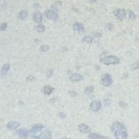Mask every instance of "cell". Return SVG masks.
<instances>
[{
  "mask_svg": "<svg viewBox=\"0 0 139 139\" xmlns=\"http://www.w3.org/2000/svg\"><path fill=\"white\" fill-rule=\"evenodd\" d=\"M117 139H127V132L125 126L120 122H114L111 127Z\"/></svg>",
  "mask_w": 139,
  "mask_h": 139,
  "instance_id": "6da1fadb",
  "label": "cell"
},
{
  "mask_svg": "<svg viewBox=\"0 0 139 139\" xmlns=\"http://www.w3.org/2000/svg\"><path fill=\"white\" fill-rule=\"evenodd\" d=\"M102 63L105 65H110V64H113L116 65L120 63V59L115 56L110 55L105 56L104 58H103V59L102 60Z\"/></svg>",
  "mask_w": 139,
  "mask_h": 139,
  "instance_id": "7a4b0ae2",
  "label": "cell"
},
{
  "mask_svg": "<svg viewBox=\"0 0 139 139\" xmlns=\"http://www.w3.org/2000/svg\"><path fill=\"white\" fill-rule=\"evenodd\" d=\"M113 14L116 17V18L118 20H122L126 15V11L124 9H120L117 8L116 10L113 11Z\"/></svg>",
  "mask_w": 139,
  "mask_h": 139,
  "instance_id": "3957f363",
  "label": "cell"
},
{
  "mask_svg": "<svg viewBox=\"0 0 139 139\" xmlns=\"http://www.w3.org/2000/svg\"><path fill=\"white\" fill-rule=\"evenodd\" d=\"M102 107V104H101V102L99 100H93L91 103H90V109L92 111H94V112H97L100 110Z\"/></svg>",
  "mask_w": 139,
  "mask_h": 139,
  "instance_id": "277c9868",
  "label": "cell"
},
{
  "mask_svg": "<svg viewBox=\"0 0 139 139\" xmlns=\"http://www.w3.org/2000/svg\"><path fill=\"white\" fill-rule=\"evenodd\" d=\"M112 78L109 74H105L102 78V83L104 86H109L112 83Z\"/></svg>",
  "mask_w": 139,
  "mask_h": 139,
  "instance_id": "5b68a950",
  "label": "cell"
},
{
  "mask_svg": "<svg viewBox=\"0 0 139 139\" xmlns=\"http://www.w3.org/2000/svg\"><path fill=\"white\" fill-rule=\"evenodd\" d=\"M46 16L50 20H57L58 19V14L54 9L46 11Z\"/></svg>",
  "mask_w": 139,
  "mask_h": 139,
  "instance_id": "8992f818",
  "label": "cell"
},
{
  "mask_svg": "<svg viewBox=\"0 0 139 139\" xmlns=\"http://www.w3.org/2000/svg\"><path fill=\"white\" fill-rule=\"evenodd\" d=\"M70 79L72 81H79L83 79V76L80 74L77 73H73L70 75Z\"/></svg>",
  "mask_w": 139,
  "mask_h": 139,
  "instance_id": "52a82bcc",
  "label": "cell"
},
{
  "mask_svg": "<svg viewBox=\"0 0 139 139\" xmlns=\"http://www.w3.org/2000/svg\"><path fill=\"white\" fill-rule=\"evenodd\" d=\"M78 129L80 132L83 133H87L90 132V128L89 127L88 125L84 124H81L79 125Z\"/></svg>",
  "mask_w": 139,
  "mask_h": 139,
  "instance_id": "ba28073f",
  "label": "cell"
},
{
  "mask_svg": "<svg viewBox=\"0 0 139 139\" xmlns=\"http://www.w3.org/2000/svg\"><path fill=\"white\" fill-rule=\"evenodd\" d=\"M33 20L36 23H41L43 21V16H42V14L39 11H36L34 14H33Z\"/></svg>",
  "mask_w": 139,
  "mask_h": 139,
  "instance_id": "9c48e42d",
  "label": "cell"
},
{
  "mask_svg": "<svg viewBox=\"0 0 139 139\" xmlns=\"http://www.w3.org/2000/svg\"><path fill=\"white\" fill-rule=\"evenodd\" d=\"M17 134L18 135L19 137L22 138V139H27L29 136V132L25 129H20L17 132Z\"/></svg>",
  "mask_w": 139,
  "mask_h": 139,
  "instance_id": "30bf717a",
  "label": "cell"
},
{
  "mask_svg": "<svg viewBox=\"0 0 139 139\" xmlns=\"http://www.w3.org/2000/svg\"><path fill=\"white\" fill-rule=\"evenodd\" d=\"M51 136V133L50 131H45L42 133H40L37 137L38 139H50Z\"/></svg>",
  "mask_w": 139,
  "mask_h": 139,
  "instance_id": "8fae6325",
  "label": "cell"
},
{
  "mask_svg": "<svg viewBox=\"0 0 139 139\" xmlns=\"http://www.w3.org/2000/svg\"><path fill=\"white\" fill-rule=\"evenodd\" d=\"M43 128H44V126H43L41 124H36V125H34L33 127L31 128V132H32L34 134V133L40 132Z\"/></svg>",
  "mask_w": 139,
  "mask_h": 139,
  "instance_id": "7c38bea8",
  "label": "cell"
},
{
  "mask_svg": "<svg viewBox=\"0 0 139 139\" xmlns=\"http://www.w3.org/2000/svg\"><path fill=\"white\" fill-rule=\"evenodd\" d=\"M88 139H109L108 138H106L105 136H100L97 133H90L88 135Z\"/></svg>",
  "mask_w": 139,
  "mask_h": 139,
  "instance_id": "4fadbf2b",
  "label": "cell"
},
{
  "mask_svg": "<svg viewBox=\"0 0 139 139\" xmlns=\"http://www.w3.org/2000/svg\"><path fill=\"white\" fill-rule=\"evenodd\" d=\"M73 29L78 31H84V27L79 22H75L73 25Z\"/></svg>",
  "mask_w": 139,
  "mask_h": 139,
  "instance_id": "5bb4252c",
  "label": "cell"
},
{
  "mask_svg": "<svg viewBox=\"0 0 139 139\" xmlns=\"http://www.w3.org/2000/svg\"><path fill=\"white\" fill-rule=\"evenodd\" d=\"M20 126V124L16 122H10L7 124V127L11 129H16L17 128Z\"/></svg>",
  "mask_w": 139,
  "mask_h": 139,
  "instance_id": "9a60e30c",
  "label": "cell"
},
{
  "mask_svg": "<svg viewBox=\"0 0 139 139\" xmlns=\"http://www.w3.org/2000/svg\"><path fill=\"white\" fill-rule=\"evenodd\" d=\"M28 15V11H21L18 15H17V17L19 20H24V18H26Z\"/></svg>",
  "mask_w": 139,
  "mask_h": 139,
  "instance_id": "2e32d148",
  "label": "cell"
},
{
  "mask_svg": "<svg viewBox=\"0 0 139 139\" xmlns=\"http://www.w3.org/2000/svg\"><path fill=\"white\" fill-rule=\"evenodd\" d=\"M53 90H54V88H52L51 86H45L43 88L44 93L47 95H50L52 93Z\"/></svg>",
  "mask_w": 139,
  "mask_h": 139,
  "instance_id": "e0dca14e",
  "label": "cell"
},
{
  "mask_svg": "<svg viewBox=\"0 0 139 139\" xmlns=\"http://www.w3.org/2000/svg\"><path fill=\"white\" fill-rule=\"evenodd\" d=\"M93 91H94V87L92 86H88L87 88H85L84 93H85V94L90 95L91 94V93H93Z\"/></svg>",
  "mask_w": 139,
  "mask_h": 139,
  "instance_id": "ac0fdd59",
  "label": "cell"
},
{
  "mask_svg": "<svg viewBox=\"0 0 139 139\" xmlns=\"http://www.w3.org/2000/svg\"><path fill=\"white\" fill-rule=\"evenodd\" d=\"M36 30L38 31V32H43L44 31V29H45V28H44V25H43V24H39L38 26H36Z\"/></svg>",
  "mask_w": 139,
  "mask_h": 139,
  "instance_id": "d6986e66",
  "label": "cell"
},
{
  "mask_svg": "<svg viewBox=\"0 0 139 139\" xmlns=\"http://www.w3.org/2000/svg\"><path fill=\"white\" fill-rule=\"evenodd\" d=\"M83 43H91L93 42V38L90 36H86L82 40Z\"/></svg>",
  "mask_w": 139,
  "mask_h": 139,
  "instance_id": "ffe728a7",
  "label": "cell"
},
{
  "mask_svg": "<svg viewBox=\"0 0 139 139\" xmlns=\"http://www.w3.org/2000/svg\"><path fill=\"white\" fill-rule=\"evenodd\" d=\"M50 49V46L49 45H46V44H43L40 47V50L43 52H45V51H47Z\"/></svg>",
  "mask_w": 139,
  "mask_h": 139,
  "instance_id": "44dd1931",
  "label": "cell"
},
{
  "mask_svg": "<svg viewBox=\"0 0 139 139\" xmlns=\"http://www.w3.org/2000/svg\"><path fill=\"white\" fill-rule=\"evenodd\" d=\"M9 69H10V64H8V63L4 64V65L2 66V68H1L2 71H3V72H7Z\"/></svg>",
  "mask_w": 139,
  "mask_h": 139,
  "instance_id": "7402d4cb",
  "label": "cell"
},
{
  "mask_svg": "<svg viewBox=\"0 0 139 139\" xmlns=\"http://www.w3.org/2000/svg\"><path fill=\"white\" fill-rule=\"evenodd\" d=\"M129 18L131 20H134L136 18V15H135L134 13L132 11H129Z\"/></svg>",
  "mask_w": 139,
  "mask_h": 139,
  "instance_id": "603a6c76",
  "label": "cell"
},
{
  "mask_svg": "<svg viewBox=\"0 0 139 139\" xmlns=\"http://www.w3.org/2000/svg\"><path fill=\"white\" fill-rule=\"evenodd\" d=\"M132 67L133 70H137V69H139V62H136V63H135L134 64H133V66H132Z\"/></svg>",
  "mask_w": 139,
  "mask_h": 139,
  "instance_id": "cb8c5ba5",
  "label": "cell"
},
{
  "mask_svg": "<svg viewBox=\"0 0 139 139\" xmlns=\"http://www.w3.org/2000/svg\"><path fill=\"white\" fill-rule=\"evenodd\" d=\"M34 77L32 76V75H29V76H28L26 78V80L27 81H32L34 80Z\"/></svg>",
  "mask_w": 139,
  "mask_h": 139,
  "instance_id": "d4e9b609",
  "label": "cell"
},
{
  "mask_svg": "<svg viewBox=\"0 0 139 139\" xmlns=\"http://www.w3.org/2000/svg\"><path fill=\"white\" fill-rule=\"evenodd\" d=\"M8 27V25H7V23H3L2 24H1V31H5L6 29V28Z\"/></svg>",
  "mask_w": 139,
  "mask_h": 139,
  "instance_id": "484cf974",
  "label": "cell"
},
{
  "mask_svg": "<svg viewBox=\"0 0 139 139\" xmlns=\"http://www.w3.org/2000/svg\"><path fill=\"white\" fill-rule=\"evenodd\" d=\"M52 73H53V70H47V77H50L51 76V74H52Z\"/></svg>",
  "mask_w": 139,
  "mask_h": 139,
  "instance_id": "4316f807",
  "label": "cell"
},
{
  "mask_svg": "<svg viewBox=\"0 0 139 139\" xmlns=\"http://www.w3.org/2000/svg\"><path fill=\"white\" fill-rule=\"evenodd\" d=\"M104 105L107 106L109 105V104H110V103H111V100H109V99H106L104 101Z\"/></svg>",
  "mask_w": 139,
  "mask_h": 139,
  "instance_id": "83f0119b",
  "label": "cell"
},
{
  "mask_svg": "<svg viewBox=\"0 0 139 139\" xmlns=\"http://www.w3.org/2000/svg\"><path fill=\"white\" fill-rule=\"evenodd\" d=\"M69 93H70V95L72 96V97H74L75 96H77V93H75V92H74V91H69Z\"/></svg>",
  "mask_w": 139,
  "mask_h": 139,
  "instance_id": "f1b7e54d",
  "label": "cell"
},
{
  "mask_svg": "<svg viewBox=\"0 0 139 139\" xmlns=\"http://www.w3.org/2000/svg\"><path fill=\"white\" fill-rule=\"evenodd\" d=\"M119 105L121 107H124L126 106V104L124 102H122V101H120V102H119Z\"/></svg>",
  "mask_w": 139,
  "mask_h": 139,
  "instance_id": "f546056e",
  "label": "cell"
},
{
  "mask_svg": "<svg viewBox=\"0 0 139 139\" xmlns=\"http://www.w3.org/2000/svg\"><path fill=\"white\" fill-rule=\"evenodd\" d=\"M112 27H113V25H112L111 24H106V27L107 28V29H109V30H111Z\"/></svg>",
  "mask_w": 139,
  "mask_h": 139,
  "instance_id": "4dcf8cb0",
  "label": "cell"
},
{
  "mask_svg": "<svg viewBox=\"0 0 139 139\" xmlns=\"http://www.w3.org/2000/svg\"><path fill=\"white\" fill-rule=\"evenodd\" d=\"M59 117H61V119H63L64 117H66V115L63 113H59Z\"/></svg>",
  "mask_w": 139,
  "mask_h": 139,
  "instance_id": "1f68e13d",
  "label": "cell"
},
{
  "mask_svg": "<svg viewBox=\"0 0 139 139\" xmlns=\"http://www.w3.org/2000/svg\"><path fill=\"white\" fill-rule=\"evenodd\" d=\"M95 68H96V70H100V67L99 66H95Z\"/></svg>",
  "mask_w": 139,
  "mask_h": 139,
  "instance_id": "d6a6232c",
  "label": "cell"
},
{
  "mask_svg": "<svg viewBox=\"0 0 139 139\" xmlns=\"http://www.w3.org/2000/svg\"><path fill=\"white\" fill-rule=\"evenodd\" d=\"M56 100V98H54V100H53V99H51V100H50V102H54V101H55Z\"/></svg>",
  "mask_w": 139,
  "mask_h": 139,
  "instance_id": "836d02e7",
  "label": "cell"
},
{
  "mask_svg": "<svg viewBox=\"0 0 139 139\" xmlns=\"http://www.w3.org/2000/svg\"></svg>",
  "mask_w": 139,
  "mask_h": 139,
  "instance_id": "e575fe53",
  "label": "cell"
}]
</instances>
